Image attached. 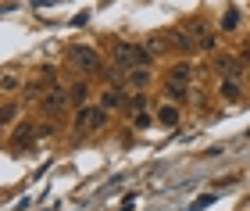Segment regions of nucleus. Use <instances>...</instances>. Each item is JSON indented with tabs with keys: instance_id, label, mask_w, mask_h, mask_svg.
<instances>
[{
	"instance_id": "f257e3e1",
	"label": "nucleus",
	"mask_w": 250,
	"mask_h": 211,
	"mask_svg": "<svg viewBox=\"0 0 250 211\" xmlns=\"http://www.w3.org/2000/svg\"><path fill=\"white\" fill-rule=\"evenodd\" d=\"M111 61H115V68L125 75V72H132V68H150L154 64V54L140 47V43H129V40H118L115 47H111Z\"/></svg>"
},
{
	"instance_id": "f03ea898",
	"label": "nucleus",
	"mask_w": 250,
	"mask_h": 211,
	"mask_svg": "<svg viewBox=\"0 0 250 211\" xmlns=\"http://www.w3.org/2000/svg\"><path fill=\"white\" fill-rule=\"evenodd\" d=\"M104 122H107V107H89V104H83L75 111V132H83V136H89V132H100L104 129Z\"/></svg>"
},
{
	"instance_id": "7ed1b4c3",
	"label": "nucleus",
	"mask_w": 250,
	"mask_h": 211,
	"mask_svg": "<svg viewBox=\"0 0 250 211\" xmlns=\"http://www.w3.org/2000/svg\"><path fill=\"white\" fill-rule=\"evenodd\" d=\"M68 64H75V68H83L86 75H93V72H100L104 68V58L93 50V47H68Z\"/></svg>"
},
{
	"instance_id": "20e7f679",
	"label": "nucleus",
	"mask_w": 250,
	"mask_h": 211,
	"mask_svg": "<svg viewBox=\"0 0 250 211\" xmlns=\"http://www.w3.org/2000/svg\"><path fill=\"white\" fill-rule=\"evenodd\" d=\"M197 36H204L200 25H197V29H175V32H172V47H175V50H183V54H189V50H197V47H200V40H197Z\"/></svg>"
},
{
	"instance_id": "39448f33",
	"label": "nucleus",
	"mask_w": 250,
	"mask_h": 211,
	"mask_svg": "<svg viewBox=\"0 0 250 211\" xmlns=\"http://www.w3.org/2000/svg\"><path fill=\"white\" fill-rule=\"evenodd\" d=\"M68 104H72V97H68V90H47V97H43V111L47 115H64L68 111Z\"/></svg>"
},
{
	"instance_id": "423d86ee",
	"label": "nucleus",
	"mask_w": 250,
	"mask_h": 211,
	"mask_svg": "<svg viewBox=\"0 0 250 211\" xmlns=\"http://www.w3.org/2000/svg\"><path fill=\"white\" fill-rule=\"evenodd\" d=\"M157 126H165V129H175L179 126V104H161L157 107Z\"/></svg>"
},
{
	"instance_id": "0eeeda50",
	"label": "nucleus",
	"mask_w": 250,
	"mask_h": 211,
	"mask_svg": "<svg viewBox=\"0 0 250 211\" xmlns=\"http://www.w3.org/2000/svg\"><path fill=\"white\" fill-rule=\"evenodd\" d=\"M165 97H168L172 104H186V101H189V86H186V83H172V79H168V83H165Z\"/></svg>"
},
{
	"instance_id": "6e6552de",
	"label": "nucleus",
	"mask_w": 250,
	"mask_h": 211,
	"mask_svg": "<svg viewBox=\"0 0 250 211\" xmlns=\"http://www.w3.org/2000/svg\"><path fill=\"white\" fill-rule=\"evenodd\" d=\"M218 97H222L225 104H236L243 97V90H240V83H236V79H222L218 83Z\"/></svg>"
},
{
	"instance_id": "1a4fd4ad",
	"label": "nucleus",
	"mask_w": 250,
	"mask_h": 211,
	"mask_svg": "<svg viewBox=\"0 0 250 211\" xmlns=\"http://www.w3.org/2000/svg\"><path fill=\"white\" fill-rule=\"evenodd\" d=\"M168 79H172V83H193V64L189 61H175L172 64V68H168Z\"/></svg>"
},
{
	"instance_id": "9d476101",
	"label": "nucleus",
	"mask_w": 250,
	"mask_h": 211,
	"mask_svg": "<svg viewBox=\"0 0 250 211\" xmlns=\"http://www.w3.org/2000/svg\"><path fill=\"white\" fill-rule=\"evenodd\" d=\"M43 132H47V129H32L29 122H25V126L15 132V140H11V143H15V147H29V143L36 140V136H43Z\"/></svg>"
},
{
	"instance_id": "9b49d317",
	"label": "nucleus",
	"mask_w": 250,
	"mask_h": 211,
	"mask_svg": "<svg viewBox=\"0 0 250 211\" xmlns=\"http://www.w3.org/2000/svg\"><path fill=\"white\" fill-rule=\"evenodd\" d=\"M122 104H125V93H122V90H111V86H107V90L100 93V107H107V111H118Z\"/></svg>"
},
{
	"instance_id": "f8f14e48",
	"label": "nucleus",
	"mask_w": 250,
	"mask_h": 211,
	"mask_svg": "<svg viewBox=\"0 0 250 211\" xmlns=\"http://www.w3.org/2000/svg\"><path fill=\"white\" fill-rule=\"evenodd\" d=\"M168 43H172V40H168V36H161V32H154V36H146V40H143V47H146V50H150V54H154V58H161V54L168 50Z\"/></svg>"
},
{
	"instance_id": "ddd939ff",
	"label": "nucleus",
	"mask_w": 250,
	"mask_h": 211,
	"mask_svg": "<svg viewBox=\"0 0 250 211\" xmlns=\"http://www.w3.org/2000/svg\"><path fill=\"white\" fill-rule=\"evenodd\" d=\"M218 72H222V79H240L243 64L236 61V58H218Z\"/></svg>"
},
{
	"instance_id": "4468645a",
	"label": "nucleus",
	"mask_w": 250,
	"mask_h": 211,
	"mask_svg": "<svg viewBox=\"0 0 250 211\" xmlns=\"http://www.w3.org/2000/svg\"><path fill=\"white\" fill-rule=\"evenodd\" d=\"M68 97H72V104H79V107H83V104L89 101V86H86V83H75V86H68Z\"/></svg>"
},
{
	"instance_id": "2eb2a0df",
	"label": "nucleus",
	"mask_w": 250,
	"mask_h": 211,
	"mask_svg": "<svg viewBox=\"0 0 250 211\" xmlns=\"http://www.w3.org/2000/svg\"><path fill=\"white\" fill-rule=\"evenodd\" d=\"M125 79H129V86H143L150 83V68H132V72H125Z\"/></svg>"
},
{
	"instance_id": "dca6fc26",
	"label": "nucleus",
	"mask_w": 250,
	"mask_h": 211,
	"mask_svg": "<svg viewBox=\"0 0 250 211\" xmlns=\"http://www.w3.org/2000/svg\"><path fill=\"white\" fill-rule=\"evenodd\" d=\"M157 122V115H146V111H132V126L136 129H150Z\"/></svg>"
},
{
	"instance_id": "f3484780",
	"label": "nucleus",
	"mask_w": 250,
	"mask_h": 211,
	"mask_svg": "<svg viewBox=\"0 0 250 211\" xmlns=\"http://www.w3.org/2000/svg\"><path fill=\"white\" fill-rule=\"evenodd\" d=\"M15 115H18V104H15V101H7V104H4V111H0L4 126H11V122H15Z\"/></svg>"
},
{
	"instance_id": "a211bd4d",
	"label": "nucleus",
	"mask_w": 250,
	"mask_h": 211,
	"mask_svg": "<svg viewBox=\"0 0 250 211\" xmlns=\"http://www.w3.org/2000/svg\"><path fill=\"white\" fill-rule=\"evenodd\" d=\"M15 90H18V75L7 72V75H4V93H15Z\"/></svg>"
},
{
	"instance_id": "6ab92c4d",
	"label": "nucleus",
	"mask_w": 250,
	"mask_h": 211,
	"mask_svg": "<svg viewBox=\"0 0 250 211\" xmlns=\"http://www.w3.org/2000/svg\"><path fill=\"white\" fill-rule=\"evenodd\" d=\"M143 104H146L143 93H132V97H129V107H132V111H143Z\"/></svg>"
},
{
	"instance_id": "aec40b11",
	"label": "nucleus",
	"mask_w": 250,
	"mask_h": 211,
	"mask_svg": "<svg viewBox=\"0 0 250 211\" xmlns=\"http://www.w3.org/2000/svg\"><path fill=\"white\" fill-rule=\"evenodd\" d=\"M214 43H218V40H214L211 32H204V36H200V50H214Z\"/></svg>"
},
{
	"instance_id": "412c9836",
	"label": "nucleus",
	"mask_w": 250,
	"mask_h": 211,
	"mask_svg": "<svg viewBox=\"0 0 250 211\" xmlns=\"http://www.w3.org/2000/svg\"><path fill=\"white\" fill-rule=\"evenodd\" d=\"M236 21H240V15H236V11H229V15L222 18V29H236Z\"/></svg>"
},
{
	"instance_id": "4be33fe9",
	"label": "nucleus",
	"mask_w": 250,
	"mask_h": 211,
	"mask_svg": "<svg viewBox=\"0 0 250 211\" xmlns=\"http://www.w3.org/2000/svg\"><path fill=\"white\" fill-rule=\"evenodd\" d=\"M211 201H214V193H204V197H197V201H193L189 208H208Z\"/></svg>"
},
{
	"instance_id": "5701e85b",
	"label": "nucleus",
	"mask_w": 250,
	"mask_h": 211,
	"mask_svg": "<svg viewBox=\"0 0 250 211\" xmlns=\"http://www.w3.org/2000/svg\"><path fill=\"white\" fill-rule=\"evenodd\" d=\"M247 136H250V129H247Z\"/></svg>"
},
{
	"instance_id": "b1692460",
	"label": "nucleus",
	"mask_w": 250,
	"mask_h": 211,
	"mask_svg": "<svg viewBox=\"0 0 250 211\" xmlns=\"http://www.w3.org/2000/svg\"><path fill=\"white\" fill-rule=\"evenodd\" d=\"M247 47H250V43H247Z\"/></svg>"
}]
</instances>
